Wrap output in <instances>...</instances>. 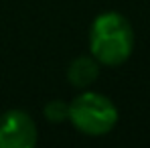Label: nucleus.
Here are the masks:
<instances>
[{"instance_id":"1","label":"nucleus","mask_w":150,"mask_h":148,"mask_svg":"<svg viewBox=\"0 0 150 148\" xmlns=\"http://www.w3.org/2000/svg\"><path fill=\"white\" fill-rule=\"evenodd\" d=\"M89 51L103 67L126 63L134 51V28L130 21L116 10L98 14L89 28Z\"/></svg>"},{"instance_id":"2","label":"nucleus","mask_w":150,"mask_h":148,"mask_svg":"<svg viewBox=\"0 0 150 148\" xmlns=\"http://www.w3.org/2000/svg\"><path fill=\"white\" fill-rule=\"evenodd\" d=\"M69 122L81 134L105 136L118 124V108L100 91H83L69 103Z\"/></svg>"},{"instance_id":"3","label":"nucleus","mask_w":150,"mask_h":148,"mask_svg":"<svg viewBox=\"0 0 150 148\" xmlns=\"http://www.w3.org/2000/svg\"><path fill=\"white\" fill-rule=\"evenodd\" d=\"M37 124L25 110L0 114V148H30L37 144Z\"/></svg>"},{"instance_id":"4","label":"nucleus","mask_w":150,"mask_h":148,"mask_svg":"<svg viewBox=\"0 0 150 148\" xmlns=\"http://www.w3.org/2000/svg\"><path fill=\"white\" fill-rule=\"evenodd\" d=\"M100 77V63L93 55H81L75 57L67 67V79L71 81L73 87L87 89L93 85V81Z\"/></svg>"},{"instance_id":"5","label":"nucleus","mask_w":150,"mask_h":148,"mask_svg":"<svg viewBox=\"0 0 150 148\" xmlns=\"http://www.w3.org/2000/svg\"><path fill=\"white\" fill-rule=\"evenodd\" d=\"M45 118L53 124H61L69 120V103L63 99H51L45 106Z\"/></svg>"}]
</instances>
